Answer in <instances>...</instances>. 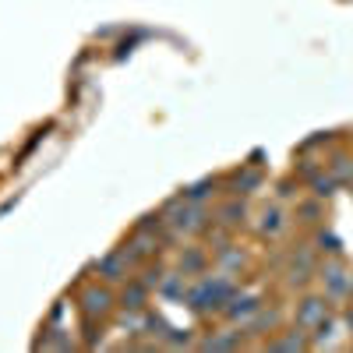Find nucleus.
I'll use <instances>...</instances> for the list:
<instances>
[{"label":"nucleus","mask_w":353,"mask_h":353,"mask_svg":"<svg viewBox=\"0 0 353 353\" xmlns=\"http://www.w3.org/2000/svg\"><path fill=\"white\" fill-rule=\"evenodd\" d=\"M149 297H152V286L145 283V279H128L124 290H121V297H117V304H121L128 314H141V311H149Z\"/></svg>","instance_id":"nucleus-4"},{"label":"nucleus","mask_w":353,"mask_h":353,"mask_svg":"<svg viewBox=\"0 0 353 353\" xmlns=\"http://www.w3.org/2000/svg\"><path fill=\"white\" fill-rule=\"evenodd\" d=\"M81 311H85V318H92V321H99V318H106L113 307H117V297H113V290H110V283H96V286H85L81 290Z\"/></svg>","instance_id":"nucleus-2"},{"label":"nucleus","mask_w":353,"mask_h":353,"mask_svg":"<svg viewBox=\"0 0 353 353\" xmlns=\"http://www.w3.org/2000/svg\"><path fill=\"white\" fill-rule=\"evenodd\" d=\"M223 301H230V283H226V279H201L194 290H188V304H191L194 311L223 307Z\"/></svg>","instance_id":"nucleus-1"},{"label":"nucleus","mask_w":353,"mask_h":353,"mask_svg":"<svg viewBox=\"0 0 353 353\" xmlns=\"http://www.w3.org/2000/svg\"><path fill=\"white\" fill-rule=\"evenodd\" d=\"M156 293H159V297H170V301H184L188 297L184 272H163L159 283H156Z\"/></svg>","instance_id":"nucleus-5"},{"label":"nucleus","mask_w":353,"mask_h":353,"mask_svg":"<svg viewBox=\"0 0 353 353\" xmlns=\"http://www.w3.org/2000/svg\"><path fill=\"white\" fill-rule=\"evenodd\" d=\"M176 265H181L176 272L194 276V272H201V269H205V251H201V248H184V251H181V258H176Z\"/></svg>","instance_id":"nucleus-6"},{"label":"nucleus","mask_w":353,"mask_h":353,"mask_svg":"<svg viewBox=\"0 0 353 353\" xmlns=\"http://www.w3.org/2000/svg\"><path fill=\"white\" fill-rule=\"evenodd\" d=\"M230 346H237V339L233 336H209V339H201V350H230Z\"/></svg>","instance_id":"nucleus-7"},{"label":"nucleus","mask_w":353,"mask_h":353,"mask_svg":"<svg viewBox=\"0 0 353 353\" xmlns=\"http://www.w3.org/2000/svg\"><path fill=\"white\" fill-rule=\"evenodd\" d=\"M131 269H134V261L128 258V251H124V248H121V251H110V254H103V258L96 261L99 279H103V283H110V286L128 283V279H131Z\"/></svg>","instance_id":"nucleus-3"}]
</instances>
